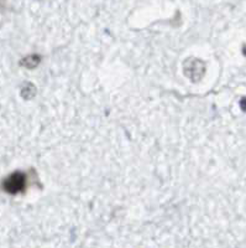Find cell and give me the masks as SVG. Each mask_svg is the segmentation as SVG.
I'll list each match as a JSON object with an SVG mask.
<instances>
[{
    "instance_id": "6da1fadb",
    "label": "cell",
    "mask_w": 246,
    "mask_h": 248,
    "mask_svg": "<svg viewBox=\"0 0 246 248\" xmlns=\"http://www.w3.org/2000/svg\"><path fill=\"white\" fill-rule=\"evenodd\" d=\"M24 186H25V176L21 172H15L4 181V189L10 194H16L21 191Z\"/></svg>"
}]
</instances>
